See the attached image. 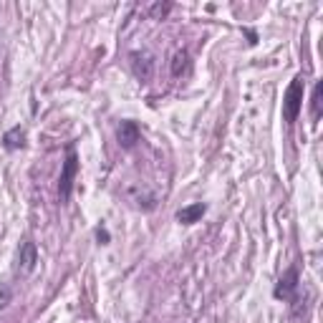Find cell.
<instances>
[{
	"label": "cell",
	"instance_id": "6da1fadb",
	"mask_svg": "<svg viewBox=\"0 0 323 323\" xmlns=\"http://www.w3.org/2000/svg\"><path fill=\"white\" fill-rule=\"evenodd\" d=\"M76 172H78V156H76V149L68 146L66 149V159H63V167H61V177H58V197H61V202H66L71 197Z\"/></svg>",
	"mask_w": 323,
	"mask_h": 323
},
{
	"label": "cell",
	"instance_id": "7a4b0ae2",
	"mask_svg": "<svg viewBox=\"0 0 323 323\" xmlns=\"http://www.w3.org/2000/svg\"><path fill=\"white\" fill-rule=\"evenodd\" d=\"M300 106H303V78L295 76L290 81V86L285 89V96H283V119L288 124H293L300 114Z\"/></svg>",
	"mask_w": 323,
	"mask_h": 323
},
{
	"label": "cell",
	"instance_id": "3957f363",
	"mask_svg": "<svg viewBox=\"0 0 323 323\" xmlns=\"http://www.w3.org/2000/svg\"><path fill=\"white\" fill-rule=\"evenodd\" d=\"M298 283H300V275H298V268L293 265V268H288V270L280 275V280H278V285H275L273 295H275L278 300H295Z\"/></svg>",
	"mask_w": 323,
	"mask_h": 323
},
{
	"label": "cell",
	"instance_id": "277c9868",
	"mask_svg": "<svg viewBox=\"0 0 323 323\" xmlns=\"http://www.w3.org/2000/svg\"><path fill=\"white\" fill-rule=\"evenodd\" d=\"M129 63H131V71H134V76H136L139 81H149V78H151V73H154V61H151L149 53L134 51V53L129 56Z\"/></svg>",
	"mask_w": 323,
	"mask_h": 323
},
{
	"label": "cell",
	"instance_id": "5b68a950",
	"mask_svg": "<svg viewBox=\"0 0 323 323\" xmlns=\"http://www.w3.org/2000/svg\"><path fill=\"white\" fill-rule=\"evenodd\" d=\"M139 136H141V131H139V124L136 121H121L119 129H116V139H119V144L124 149H131L139 141Z\"/></svg>",
	"mask_w": 323,
	"mask_h": 323
},
{
	"label": "cell",
	"instance_id": "8992f818",
	"mask_svg": "<svg viewBox=\"0 0 323 323\" xmlns=\"http://www.w3.org/2000/svg\"><path fill=\"white\" fill-rule=\"evenodd\" d=\"M18 263H21V270H23V273H33V270H36V263H38V248H36V243L26 240V243L21 245Z\"/></svg>",
	"mask_w": 323,
	"mask_h": 323
},
{
	"label": "cell",
	"instance_id": "52a82bcc",
	"mask_svg": "<svg viewBox=\"0 0 323 323\" xmlns=\"http://www.w3.org/2000/svg\"><path fill=\"white\" fill-rule=\"evenodd\" d=\"M205 212H207V205H205V202H195V205L182 207V210L177 212V220H180L182 225H195V222L202 220Z\"/></svg>",
	"mask_w": 323,
	"mask_h": 323
},
{
	"label": "cell",
	"instance_id": "ba28073f",
	"mask_svg": "<svg viewBox=\"0 0 323 323\" xmlns=\"http://www.w3.org/2000/svg\"><path fill=\"white\" fill-rule=\"evenodd\" d=\"M3 146L8 151H16V149H23L26 146V129L23 126H13L3 134Z\"/></svg>",
	"mask_w": 323,
	"mask_h": 323
},
{
	"label": "cell",
	"instance_id": "9c48e42d",
	"mask_svg": "<svg viewBox=\"0 0 323 323\" xmlns=\"http://www.w3.org/2000/svg\"><path fill=\"white\" fill-rule=\"evenodd\" d=\"M170 71H172V76H182V73H187V71H190V53H187L185 48H180V51L172 56V66H170Z\"/></svg>",
	"mask_w": 323,
	"mask_h": 323
},
{
	"label": "cell",
	"instance_id": "30bf717a",
	"mask_svg": "<svg viewBox=\"0 0 323 323\" xmlns=\"http://www.w3.org/2000/svg\"><path fill=\"white\" fill-rule=\"evenodd\" d=\"M320 111H323V84L318 81L313 86V96H310V114H313V121L320 119Z\"/></svg>",
	"mask_w": 323,
	"mask_h": 323
},
{
	"label": "cell",
	"instance_id": "8fae6325",
	"mask_svg": "<svg viewBox=\"0 0 323 323\" xmlns=\"http://www.w3.org/2000/svg\"><path fill=\"white\" fill-rule=\"evenodd\" d=\"M170 11H172V3H154V6H149V18H154V21H165L167 16H170Z\"/></svg>",
	"mask_w": 323,
	"mask_h": 323
},
{
	"label": "cell",
	"instance_id": "7c38bea8",
	"mask_svg": "<svg viewBox=\"0 0 323 323\" xmlns=\"http://www.w3.org/2000/svg\"><path fill=\"white\" fill-rule=\"evenodd\" d=\"M8 303H11V288L3 285V288H0V308H6Z\"/></svg>",
	"mask_w": 323,
	"mask_h": 323
},
{
	"label": "cell",
	"instance_id": "4fadbf2b",
	"mask_svg": "<svg viewBox=\"0 0 323 323\" xmlns=\"http://www.w3.org/2000/svg\"><path fill=\"white\" fill-rule=\"evenodd\" d=\"M96 237H99V243H101V245H106V243H109V232H106V230H101V227L96 230Z\"/></svg>",
	"mask_w": 323,
	"mask_h": 323
},
{
	"label": "cell",
	"instance_id": "5bb4252c",
	"mask_svg": "<svg viewBox=\"0 0 323 323\" xmlns=\"http://www.w3.org/2000/svg\"><path fill=\"white\" fill-rule=\"evenodd\" d=\"M245 36L250 38V43H253V46L258 43V36H255V31H250V28H248V31H245Z\"/></svg>",
	"mask_w": 323,
	"mask_h": 323
}]
</instances>
